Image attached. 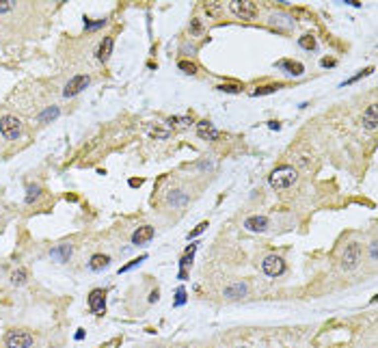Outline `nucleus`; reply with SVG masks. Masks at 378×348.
<instances>
[{
	"instance_id": "c9c22d12",
	"label": "nucleus",
	"mask_w": 378,
	"mask_h": 348,
	"mask_svg": "<svg viewBox=\"0 0 378 348\" xmlns=\"http://www.w3.org/2000/svg\"><path fill=\"white\" fill-rule=\"evenodd\" d=\"M322 65H324V67H331V65H335V61H329V58H324Z\"/></svg>"
},
{
	"instance_id": "b1692460",
	"label": "nucleus",
	"mask_w": 378,
	"mask_h": 348,
	"mask_svg": "<svg viewBox=\"0 0 378 348\" xmlns=\"http://www.w3.org/2000/svg\"><path fill=\"white\" fill-rule=\"evenodd\" d=\"M177 67L184 69L186 74H194V72H197V67H194L192 63H188V61H180V63H177Z\"/></svg>"
},
{
	"instance_id": "ddd939ff",
	"label": "nucleus",
	"mask_w": 378,
	"mask_h": 348,
	"mask_svg": "<svg viewBox=\"0 0 378 348\" xmlns=\"http://www.w3.org/2000/svg\"><path fill=\"white\" fill-rule=\"evenodd\" d=\"M244 227L249 229V232H266L268 219H266V216H249V219L244 221Z\"/></svg>"
},
{
	"instance_id": "f03ea898",
	"label": "nucleus",
	"mask_w": 378,
	"mask_h": 348,
	"mask_svg": "<svg viewBox=\"0 0 378 348\" xmlns=\"http://www.w3.org/2000/svg\"><path fill=\"white\" fill-rule=\"evenodd\" d=\"M22 132H24V128H22V121L17 117H13V115L0 117V134L7 141H17L22 137Z\"/></svg>"
},
{
	"instance_id": "4468645a",
	"label": "nucleus",
	"mask_w": 378,
	"mask_h": 348,
	"mask_svg": "<svg viewBox=\"0 0 378 348\" xmlns=\"http://www.w3.org/2000/svg\"><path fill=\"white\" fill-rule=\"evenodd\" d=\"M108 264H110V257L104 255V253H95V255L89 259V268H91L93 273H99V270L108 268Z\"/></svg>"
},
{
	"instance_id": "0eeeda50",
	"label": "nucleus",
	"mask_w": 378,
	"mask_h": 348,
	"mask_svg": "<svg viewBox=\"0 0 378 348\" xmlns=\"http://www.w3.org/2000/svg\"><path fill=\"white\" fill-rule=\"evenodd\" d=\"M89 76H85V74H78V76H74L72 80L65 85V91H63V96L65 98H74V96H78V93L82 91V89H87L89 87Z\"/></svg>"
},
{
	"instance_id": "39448f33",
	"label": "nucleus",
	"mask_w": 378,
	"mask_h": 348,
	"mask_svg": "<svg viewBox=\"0 0 378 348\" xmlns=\"http://www.w3.org/2000/svg\"><path fill=\"white\" fill-rule=\"evenodd\" d=\"M35 338L28 331H22V329H15V331H9L7 338H4V344L7 348H31Z\"/></svg>"
},
{
	"instance_id": "f704fd0d",
	"label": "nucleus",
	"mask_w": 378,
	"mask_h": 348,
	"mask_svg": "<svg viewBox=\"0 0 378 348\" xmlns=\"http://www.w3.org/2000/svg\"><path fill=\"white\" fill-rule=\"evenodd\" d=\"M370 253H372V259H376V243H372V249H370Z\"/></svg>"
},
{
	"instance_id": "20e7f679",
	"label": "nucleus",
	"mask_w": 378,
	"mask_h": 348,
	"mask_svg": "<svg viewBox=\"0 0 378 348\" xmlns=\"http://www.w3.org/2000/svg\"><path fill=\"white\" fill-rule=\"evenodd\" d=\"M229 11L240 20H253L257 15V4L249 2V0H234V2H229Z\"/></svg>"
},
{
	"instance_id": "7c9ffc66",
	"label": "nucleus",
	"mask_w": 378,
	"mask_h": 348,
	"mask_svg": "<svg viewBox=\"0 0 378 348\" xmlns=\"http://www.w3.org/2000/svg\"><path fill=\"white\" fill-rule=\"evenodd\" d=\"M205 227H208V223H201V225H199L197 229H194V232H190V234H188V238H194V236H199L201 232H205Z\"/></svg>"
},
{
	"instance_id": "72a5a7b5",
	"label": "nucleus",
	"mask_w": 378,
	"mask_h": 348,
	"mask_svg": "<svg viewBox=\"0 0 378 348\" xmlns=\"http://www.w3.org/2000/svg\"><path fill=\"white\" fill-rule=\"evenodd\" d=\"M268 128H270V130H279L281 126H279V123H277V121H268Z\"/></svg>"
},
{
	"instance_id": "412c9836",
	"label": "nucleus",
	"mask_w": 378,
	"mask_h": 348,
	"mask_svg": "<svg viewBox=\"0 0 378 348\" xmlns=\"http://www.w3.org/2000/svg\"><path fill=\"white\" fill-rule=\"evenodd\" d=\"M277 89H281V85H268V87H262V89L253 91V96H266V93H275Z\"/></svg>"
},
{
	"instance_id": "7ed1b4c3",
	"label": "nucleus",
	"mask_w": 378,
	"mask_h": 348,
	"mask_svg": "<svg viewBox=\"0 0 378 348\" xmlns=\"http://www.w3.org/2000/svg\"><path fill=\"white\" fill-rule=\"evenodd\" d=\"M361 257H363V251H361V245L359 243H350L346 247L344 255H341V268L344 270H354L361 264Z\"/></svg>"
},
{
	"instance_id": "a878e982",
	"label": "nucleus",
	"mask_w": 378,
	"mask_h": 348,
	"mask_svg": "<svg viewBox=\"0 0 378 348\" xmlns=\"http://www.w3.org/2000/svg\"><path fill=\"white\" fill-rule=\"evenodd\" d=\"M169 123H171V126H173V123H180V126L184 128V126H188V123H190V119H188V117H171Z\"/></svg>"
},
{
	"instance_id": "f3484780",
	"label": "nucleus",
	"mask_w": 378,
	"mask_h": 348,
	"mask_svg": "<svg viewBox=\"0 0 378 348\" xmlns=\"http://www.w3.org/2000/svg\"><path fill=\"white\" fill-rule=\"evenodd\" d=\"M246 294V286L244 284H232L229 288H225V297L227 298H240Z\"/></svg>"
},
{
	"instance_id": "393cba45",
	"label": "nucleus",
	"mask_w": 378,
	"mask_h": 348,
	"mask_svg": "<svg viewBox=\"0 0 378 348\" xmlns=\"http://www.w3.org/2000/svg\"><path fill=\"white\" fill-rule=\"evenodd\" d=\"M15 7L13 0H0V13H7V11H11Z\"/></svg>"
},
{
	"instance_id": "e433bc0d",
	"label": "nucleus",
	"mask_w": 378,
	"mask_h": 348,
	"mask_svg": "<svg viewBox=\"0 0 378 348\" xmlns=\"http://www.w3.org/2000/svg\"><path fill=\"white\" fill-rule=\"evenodd\" d=\"M82 338H85V331H82V329H80V331L76 333V340H82Z\"/></svg>"
},
{
	"instance_id": "f257e3e1",
	"label": "nucleus",
	"mask_w": 378,
	"mask_h": 348,
	"mask_svg": "<svg viewBox=\"0 0 378 348\" xmlns=\"http://www.w3.org/2000/svg\"><path fill=\"white\" fill-rule=\"evenodd\" d=\"M296 180H298V173H296V169L294 167H290V164H281V167H277L273 173L268 175L270 186L277 188V191L290 188L292 184H296Z\"/></svg>"
},
{
	"instance_id": "423d86ee",
	"label": "nucleus",
	"mask_w": 378,
	"mask_h": 348,
	"mask_svg": "<svg viewBox=\"0 0 378 348\" xmlns=\"http://www.w3.org/2000/svg\"><path fill=\"white\" fill-rule=\"evenodd\" d=\"M262 270L268 277H279V275L285 273V262H283L279 255H268L262 262Z\"/></svg>"
},
{
	"instance_id": "2eb2a0df",
	"label": "nucleus",
	"mask_w": 378,
	"mask_h": 348,
	"mask_svg": "<svg viewBox=\"0 0 378 348\" xmlns=\"http://www.w3.org/2000/svg\"><path fill=\"white\" fill-rule=\"evenodd\" d=\"M110 54H113V37H104V41L97 48V58L99 61H108Z\"/></svg>"
},
{
	"instance_id": "5701e85b",
	"label": "nucleus",
	"mask_w": 378,
	"mask_h": 348,
	"mask_svg": "<svg viewBox=\"0 0 378 348\" xmlns=\"http://www.w3.org/2000/svg\"><path fill=\"white\" fill-rule=\"evenodd\" d=\"M106 24V20H97V22H89V20H85V28L87 31H97V28H102Z\"/></svg>"
},
{
	"instance_id": "6e6552de",
	"label": "nucleus",
	"mask_w": 378,
	"mask_h": 348,
	"mask_svg": "<svg viewBox=\"0 0 378 348\" xmlns=\"http://www.w3.org/2000/svg\"><path fill=\"white\" fill-rule=\"evenodd\" d=\"M89 309L93 314H104V309H106V292L104 290L95 288V290L89 294Z\"/></svg>"
},
{
	"instance_id": "4c0bfd02",
	"label": "nucleus",
	"mask_w": 378,
	"mask_h": 348,
	"mask_svg": "<svg viewBox=\"0 0 378 348\" xmlns=\"http://www.w3.org/2000/svg\"><path fill=\"white\" fill-rule=\"evenodd\" d=\"M238 348H246V346H238Z\"/></svg>"
},
{
	"instance_id": "a211bd4d",
	"label": "nucleus",
	"mask_w": 378,
	"mask_h": 348,
	"mask_svg": "<svg viewBox=\"0 0 378 348\" xmlns=\"http://www.w3.org/2000/svg\"><path fill=\"white\" fill-rule=\"evenodd\" d=\"M58 113H61V110H58V106H48V108H46L44 113L37 117V121H39V123H48V121H52V119H56Z\"/></svg>"
},
{
	"instance_id": "f8f14e48",
	"label": "nucleus",
	"mask_w": 378,
	"mask_h": 348,
	"mask_svg": "<svg viewBox=\"0 0 378 348\" xmlns=\"http://www.w3.org/2000/svg\"><path fill=\"white\" fill-rule=\"evenodd\" d=\"M69 255H72V245L69 243H63V245H58V247H54V249L50 251V257L56 259V262H67Z\"/></svg>"
},
{
	"instance_id": "6ab92c4d",
	"label": "nucleus",
	"mask_w": 378,
	"mask_h": 348,
	"mask_svg": "<svg viewBox=\"0 0 378 348\" xmlns=\"http://www.w3.org/2000/svg\"><path fill=\"white\" fill-rule=\"evenodd\" d=\"M26 270L24 268H20V270H15V273L13 275H11V284H13V286H24L26 284Z\"/></svg>"
},
{
	"instance_id": "bb28decb",
	"label": "nucleus",
	"mask_w": 378,
	"mask_h": 348,
	"mask_svg": "<svg viewBox=\"0 0 378 348\" xmlns=\"http://www.w3.org/2000/svg\"><path fill=\"white\" fill-rule=\"evenodd\" d=\"M184 303H186V290H184V288H180V290H177L175 305H177V307H180V305H184Z\"/></svg>"
},
{
	"instance_id": "c756f323",
	"label": "nucleus",
	"mask_w": 378,
	"mask_h": 348,
	"mask_svg": "<svg viewBox=\"0 0 378 348\" xmlns=\"http://www.w3.org/2000/svg\"><path fill=\"white\" fill-rule=\"evenodd\" d=\"M218 89H221V91H227V93H238L240 87H238V85H221Z\"/></svg>"
},
{
	"instance_id": "473e14b6",
	"label": "nucleus",
	"mask_w": 378,
	"mask_h": 348,
	"mask_svg": "<svg viewBox=\"0 0 378 348\" xmlns=\"http://www.w3.org/2000/svg\"><path fill=\"white\" fill-rule=\"evenodd\" d=\"M158 300V290H153L151 294H149V303H156Z\"/></svg>"
},
{
	"instance_id": "aec40b11",
	"label": "nucleus",
	"mask_w": 378,
	"mask_h": 348,
	"mask_svg": "<svg viewBox=\"0 0 378 348\" xmlns=\"http://www.w3.org/2000/svg\"><path fill=\"white\" fill-rule=\"evenodd\" d=\"M298 46L300 48H305V50H314L316 48V39L311 37V35H303V37L298 39Z\"/></svg>"
},
{
	"instance_id": "1a4fd4ad",
	"label": "nucleus",
	"mask_w": 378,
	"mask_h": 348,
	"mask_svg": "<svg viewBox=\"0 0 378 348\" xmlns=\"http://www.w3.org/2000/svg\"><path fill=\"white\" fill-rule=\"evenodd\" d=\"M197 134H199V139H203V141H216L218 139V130L214 128V123L208 121V119L197 123Z\"/></svg>"
},
{
	"instance_id": "c85d7f7f",
	"label": "nucleus",
	"mask_w": 378,
	"mask_h": 348,
	"mask_svg": "<svg viewBox=\"0 0 378 348\" xmlns=\"http://www.w3.org/2000/svg\"><path fill=\"white\" fill-rule=\"evenodd\" d=\"M145 257H147V255H143V257H141V259H134V262H130V264H126V266H121V268H119V273H126V270H130V268H134V266H137V264H141V262H143Z\"/></svg>"
},
{
	"instance_id": "dca6fc26",
	"label": "nucleus",
	"mask_w": 378,
	"mask_h": 348,
	"mask_svg": "<svg viewBox=\"0 0 378 348\" xmlns=\"http://www.w3.org/2000/svg\"><path fill=\"white\" fill-rule=\"evenodd\" d=\"M277 67H281V69H287L292 76H300L305 72V67L300 63H294V61H279L277 63Z\"/></svg>"
},
{
	"instance_id": "2f4dec72",
	"label": "nucleus",
	"mask_w": 378,
	"mask_h": 348,
	"mask_svg": "<svg viewBox=\"0 0 378 348\" xmlns=\"http://www.w3.org/2000/svg\"><path fill=\"white\" fill-rule=\"evenodd\" d=\"M192 33H201V24H199V20H192Z\"/></svg>"
},
{
	"instance_id": "4be33fe9",
	"label": "nucleus",
	"mask_w": 378,
	"mask_h": 348,
	"mask_svg": "<svg viewBox=\"0 0 378 348\" xmlns=\"http://www.w3.org/2000/svg\"><path fill=\"white\" fill-rule=\"evenodd\" d=\"M39 197V186H28V195H26V203H33L35 199Z\"/></svg>"
},
{
	"instance_id": "9b49d317",
	"label": "nucleus",
	"mask_w": 378,
	"mask_h": 348,
	"mask_svg": "<svg viewBox=\"0 0 378 348\" xmlns=\"http://www.w3.org/2000/svg\"><path fill=\"white\" fill-rule=\"evenodd\" d=\"M151 238H153V227L151 225H143L132 234V245H145V243H149Z\"/></svg>"
},
{
	"instance_id": "9d476101",
	"label": "nucleus",
	"mask_w": 378,
	"mask_h": 348,
	"mask_svg": "<svg viewBox=\"0 0 378 348\" xmlns=\"http://www.w3.org/2000/svg\"><path fill=\"white\" fill-rule=\"evenodd\" d=\"M376 126H378V108H376V104H372L363 113V128L370 130V132H374Z\"/></svg>"
},
{
	"instance_id": "cd10ccee",
	"label": "nucleus",
	"mask_w": 378,
	"mask_h": 348,
	"mask_svg": "<svg viewBox=\"0 0 378 348\" xmlns=\"http://www.w3.org/2000/svg\"><path fill=\"white\" fill-rule=\"evenodd\" d=\"M169 201L173 203V205H180V203H184V201H186V195H182V197H180V195H171Z\"/></svg>"
}]
</instances>
